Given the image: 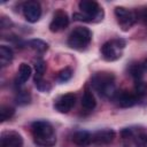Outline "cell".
<instances>
[{"mask_svg":"<svg viewBox=\"0 0 147 147\" xmlns=\"http://www.w3.org/2000/svg\"><path fill=\"white\" fill-rule=\"evenodd\" d=\"M32 134L36 144L41 147H53L56 142V137L53 126L46 121H37L31 124Z\"/></svg>","mask_w":147,"mask_h":147,"instance_id":"1","label":"cell"},{"mask_svg":"<svg viewBox=\"0 0 147 147\" xmlns=\"http://www.w3.org/2000/svg\"><path fill=\"white\" fill-rule=\"evenodd\" d=\"M92 85L100 95L110 98L115 94L114 76L109 72H96L92 77Z\"/></svg>","mask_w":147,"mask_h":147,"instance_id":"2","label":"cell"},{"mask_svg":"<svg viewBox=\"0 0 147 147\" xmlns=\"http://www.w3.org/2000/svg\"><path fill=\"white\" fill-rule=\"evenodd\" d=\"M92 39V32L84 26H77L68 38V45L75 49L85 48Z\"/></svg>","mask_w":147,"mask_h":147,"instance_id":"3","label":"cell"},{"mask_svg":"<svg viewBox=\"0 0 147 147\" xmlns=\"http://www.w3.org/2000/svg\"><path fill=\"white\" fill-rule=\"evenodd\" d=\"M126 42L123 39H115L111 41H107L101 47L102 57L106 61H115L121 57V51L125 47Z\"/></svg>","mask_w":147,"mask_h":147,"instance_id":"4","label":"cell"},{"mask_svg":"<svg viewBox=\"0 0 147 147\" xmlns=\"http://www.w3.org/2000/svg\"><path fill=\"white\" fill-rule=\"evenodd\" d=\"M79 8L84 13V15L90 20V22H99L103 17V10L95 1L82 0L79 2Z\"/></svg>","mask_w":147,"mask_h":147,"instance_id":"5","label":"cell"},{"mask_svg":"<svg viewBox=\"0 0 147 147\" xmlns=\"http://www.w3.org/2000/svg\"><path fill=\"white\" fill-rule=\"evenodd\" d=\"M115 15L117 17L118 24L123 30H129L136 22L137 16L133 11L127 10L124 7H116L115 8Z\"/></svg>","mask_w":147,"mask_h":147,"instance_id":"6","label":"cell"},{"mask_svg":"<svg viewBox=\"0 0 147 147\" xmlns=\"http://www.w3.org/2000/svg\"><path fill=\"white\" fill-rule=\"evenodd\" d=\"M23 15L30 23L37 22L41 16V7L38 1H28L23 5Z\"/></svg>","mask_w":147,"mask_h":147,"instance_id":"7","label":"cell"},{"mask_svg":"<svg viewBox=\"0 0 147 147\" xmlns=\"http://www.w3.org/2000/svg\"><path fill=\"white\" fill-rule=\"evenodd\" d=\"M69 24V17L67 15V13L62 9H59L54 16L52 22L49 23V30L52 32H59L61 30H64Z\"/></svg>","mask_w":147,"mask_h":147,"instance_id":"8","label":"cell"},{"mask_svg":"<svg viewBox=\"0 0 147 147\" xmlns=\"http://www.w3.org/2000/svg\"><path fill=\"white\" fill-rule=\"evenodd\" d=\"M75 102H76V95L74 93H67L57 99V101L54 105V108L57 111L65 114L69 110H71V108L75 106Z\"/></svg>","mask_w":147,"mask_h":147,"instance_id":"9","label":"cell"},{"mask_svg":"<svg viewBox=\"0 0 147 147\" xmlns=\"http://www.w3.org/2000/svg\"><path fill=\"white\" fill-rule=\"evenodd\" d=\"M23 139L20 133L11 131L6 132L1 137V147H22Z\"/></svg>","mask_w":147,"mask_h":147,"instance_id":"10","label":"cell"},{"mask_svg":"<svg viewBox=\"0 0 147 147\" xmlns=\"http://www.w3.org/2000/svg\"><path fill=\"white\" fill-rule=\"evenodd\" d=\"M115 138V131L111 129H106L95 132L92 136V142L95 145H108Z\"/></svg>","mask_w":147,"mask_h":147,"instance_id":"11","label":"cell"},{"mask_svg":"<svg viewBox=\"0 0 147 147\" xmlns=\"http://www.w3.org/2000/svg\"><path fill=\"white\" fill-rule=\"evenodd\" d=\"M72 141L79 147H86L92 142V136L87 131H78L72 136Z\"/></svg>","mask_w":147,"mask_h":147,"instance_id":"12","label":"cell"},{"mask_svg":"<svg viewBox=\"0 0 147 147\" xmlns=\"http://www.w3.org/2000/svg\"><path fill=\"white\" fill-rule=\"evenodd\" d=\"M137 101H138V98L134 94L129 93V92H122L118 95V105L123 108L132 107L137 103Z\"/></svg>","mask_w":147,"mask_h":147,"instance_id":"13","label":"cell"},{"mask_svg":"<svg viewBox=\"0 0 147 147\" xmlns=\"http://www.w3.org/2000/svg\"><path fill=\"white\" fill-rule=\"evenodd\" d=\"M95 105H96V101H95V98H94L92 91L86 88L84 94H83V98H82V107L85 110L91 111L95 108Z\"/></svg>","mask_w":147,"mask_h":147,"instance_id":"14","label":"cell"},{"mask_svg":"<svg viewBox=\"0 0 147 147\" xmlns=\"http://www.w3.org/2000/svg\"><path fill=\"white\" fill-rule=\"evenodd\" d=\"M13 60V51L8 46H0V64L2 67L8 65Z\"/></svg>","mask_w":147,"mask_h":147,"instance_id":"15","label":"cell"},{"mask_svg":"<svg viewBox=\"0 0 147 147\" xmlns=\"http://www.w3.org/2000/svg\"><path fill=\"white\" fill-rule=\"evenodd\" d=\"M31 74H32L31 67L26 63H21V65L18 68V82L21 84L28 82V79L31 77Z\"/></svg>","mask_w":147,"mask_h":147,"instance_id":"16","label":"cell"},{"mask_svg":"<svg viewBox=\"0 0 147 147\" xmlns=\"http://www.w3.org/2000/svg\"><path fill=\"white\" fill-rule=\"evenodd\" d=\"M28 44L32 49H34L39 53H44L48 49V44L41 39H31V40H29Z\"/></svg>","mask_w":147,"mask_h":147,"instance_id":"17","label":"cell"},{"mask_svg":"<svg viewBox=\"0 0 147 147\" xmlns=\"http://www.w3.org/2000/svg\"><path fill=\"white\" fill-rule=\"evenodd\" d=\"M134 92L138 98H144L147 95V83L144 80H136L134 83Z\"/></svg>","mask_w":147,"mask_h":147,"instance_id":"18","label":"cell"},{"mask_svg":"<svg viewBox=\"0 0 147 147\" xmlns=\"http://www.w3.org/2000/svg\"><path fill=\"white\" fill-rule=\"evenodd\" d=\"M34 68H36V75H34V82L39 80V79H42V75L45 72V69H46V63L44 60L39 59L36 61L34 63Z\"/></svg>","mask_w":147,"mask_h":147,"instance_id":"19","label":"cell"},{"mask_svg":"<svg viewBox=\"0 0 147 147\" xmlns=\"http://www.w3.org/2000/svg\"><path fill=\"white\" fill-rule=\"evenodd\" d=\"M129 71H130V75H131L136 80H140V78L142 77L145 70H144V68H142L141 64H132V65L130 67Z\"/></svg>","mask_w":147,"mask_h":147,"instance_id":"20","label":"cell"},{"mask_svg":"<svg viewBox=\"0 0 147 147\" xmlns=\"http://www.w3.org/2000/svg\"><path fill=\"white\" fill-rule=\"evenodd\" d=\"M14 113H15V110H14L13 107L2 106L1 109H0V119H1V122H5V121L11 118L13 115H14Z\"/></svg>","mask_w":147,"mask_h":147,"instance_id":"21","label":"cell"},{"mask_svg":"<svg viewBox=\"0 0 147 147\" xmlns=\"http://www.w3.org/2000/svg\"><path fill=\"white\" fill-rule=\"evenodd\" d=\"M71 77H72V70H71L70 68H64V69H62V70L57 74V80L61 82V83L68 82Z\"/></svg>","mask_w":147,"mask_h":147,"instance_id":"22","label":"cell"},{"mask_svg":"<svg viewBox=\"0 0 147 147\" xmlns=\"http://www.w3.org/2000/svg\"><path fill=\"white\" fill-rule=\"evenodd\" d=\"M16 102L18 105H26L30 102V94L26 91H22L16 96Z\"/></svg>","mask_w":147,"mask_h":147,"instance_id":"23","label":"cell"},{"mask_svg":"<svg viewBox=\"0 0 147 147\" xmlns=\"http://www.w3.org/2000/svg\"><path fill=\"white\" fill-rule=\"evenodd\" d=\"M34 84H36L37 88L41 92H48L51 90V84L48 82H45L44 79H39V80L34 82Z\"/></svg>","mask_w":147,"mask_h":147,"instance_id":"24","label":"cell"},{"mask_svg":"<svg viewBox=\"0 0 147 147\" xmlns=\"http://www.w3.org/2000/svg\"><path fill=\"white\" fill-rule=\"evenodd\" d=\"M74 20L76 21H82V22H90V20L85 16V15H82L79 13H75L74 14Z\"/></svg>","mask_w":147,"mask_h":147,"instance_id":"25","label":"cell"},{"mask_svg":"<svg viewBox=\"0 0 147 147\" xmlns=\"http://www.w3.org/2000/svg\"><path fill=\"white\" fill-rule=\"evenodd\" d=\"M139 18H140V21H141L145 25H147V9H144V10L139 14Z\"/></svg>","mask_w":147,"mask_h":147,"instance_id":"26","label":"cell"},{"mask_svg":"<svg viewBox=\"0 0 147 147\" xmlns=\"http://www.w3.org/2000/svg\"><path fill=\"white\" fill-rule=\"evenodd\" d=\"M9 25H11L10 20L7 18V17H2L1 18V28L2 29H6V28H9Z\"/></svg>","mask_w":147,"mask_h":147,"instance_id":"27","label":"cell"},{"mask_svg":"<svg viewBox=\"0 0 147 147\" xmlns=\"http://www.w3.org/2000/svg\"><path fill=\"white\" fill-rule=\"evenodd\" d=\"M122 136H123L124 138H129V137L131 136V131H130L129 129H125V130L122 131Z\"/></svg>","mask_w":147,"mask_h":147,"instance_id":"28","label":"cell"},{"mask_svg":"<svg viewBox=\"0 0 147 147\" xmlns=\"http://www.w3.org/2000/svg\"><path fill=\"white\" fill-rule=\"evenodd\" d=\"M141 65H142L144 70H145V71H147V60H145V61L142 62V64H141Z\"/></svg>","mask_w":147,"mask_h":147,"instance_id":"29","label":"cell"}]
</instances>
